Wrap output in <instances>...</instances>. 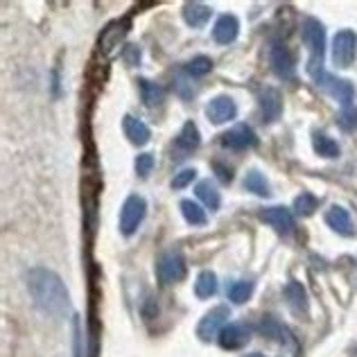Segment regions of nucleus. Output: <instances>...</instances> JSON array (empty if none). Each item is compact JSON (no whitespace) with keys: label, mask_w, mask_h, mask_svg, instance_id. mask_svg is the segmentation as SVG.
<instances>
[{"label":"nucleus","mask_w":357,"mask_h":357,"mask_svg":"<svg viewBox=\"0 0 357 357\" xmlns=\"http://www.w3.org/2000/svg\"><path fill=\"white\" fill-rule=\"evenodd\" d=\"M258 102H260L262 122H274L280 118V111H283V98H280L278 89L262 86L258 91Z\"/></svg>","instance_id":"obj_11"},{"label":"nucleus","mask_w":357,"mask_h":357,"mask_svg":"<svg viewBox=\"0 0 357 357\" xmlns=\"http://www.w3.org/2000/svg\"><path fill=\"white\" fill-rule=\"evenodd\" d=\"M244 357H265V355H260V353H249V355H244Z\"/></svg>","instance_id":"obj_36"},{"label":"nucleus","mask_w":357,"mask_h":357,"mask_svg":"<svg viewBox=\"0 0 357 357\" xmlns=\"http://www.w3.org/2000/svg\"><path fill=\"white\" fill-rule=\"evenodd\" d=\"M326 224L335 233H340V236H344V238L355 236L351 215H349V211H346V208H342V206H333V208L326 213Z\"/></svg>","instance_id":"obj_17"},{"label":"nucleus","mask_w":357,"mask_h":357,"mask_svg":"<svg viewBox=\"0 0 357 357\" xmlns=\"http://www.w3.org/2000/svg\"><path fill=\"white\" fill-rule=\"evenodd\" d=\"M129 30H131L129 16L111 21L100 34V52L105 54V57H114V54L118 52V48H120V43L125 41V36L129 34Z\"/></svg>","instance_id":"obj_5"},{"label":"nucleus","mask_w":357,"mask_h":357,"mask_svg":"<svg viewBox=\"0 0 357 357\" xmlns=\"http://www.w3.org/2000/svg\"><path fill=\"white\" fill-rule=\"evenodd\" d=\"M312 145H314V152L324 158H337L340 156V145L335 143L331 136L326 134H314L312 136Z\"/></svg>","instance_id":"obj_25"},{"label":"nucleus","mask_w":357,"mask_h":357,"mask_svg":"<svg viewBox=\"0 0 357 357\" xmlns=\"http://www.w3.org/2000/svg\"><path fill=\"white\" fill-rule=\"evenodd\" d=\"M211 7L204 3H185L183 5V21L190 27H204L206 23L211 21Z\"/></svg>","instance_id":"obj_21"},{"label":"nucleus","mask_w":357,"mask_h":357,"mask_svg":"<svg viewBox=\"0 0 357 357\" xmlns=\"http://www.w3.org/2000/svg\"><path fill=\"white\" fill-rule=\"evenodd\" d=\"M312 79L317 82V86H321L326 89L331 96L340 102V105L346 109V107H351V102L355 98V89H353V84L349 79H340V77H333V75H328L326 70H319L312 75Z\"/></svg>","instance_id":"obj_6"},{"label":"nucleus","mask_w":357,"mask_h":357,"mask_svg":"<svg viewBox=\"0 0 357 357\" xmlns=\"http://www.w3.org/2000/svg\"><path fill=\"white\" fill-rule=\"evenodd\" d=\"M185 258L181 251H165L156 262V276L161 280V285H172L185 278Z\"/></svg>","instance_id":"obj_4"},{"label":"nucleus","mask_w":357,"mask_h":357,"mask_svg":"<svg viewBox=\"0 0 357 357\" xmlns=\"http://www.w3.org/2000/svg\"><path fill=\"white\" fill-rule=\"evenodd\" d=\"M229 307L227 305H218V307H213L211 312H206L204 319L199 321V326H197V337H199L202 342H211L215 335L222 333L220 328L229 321Z\"/></svg>","instance_id":"obj_8"},{"label":"nucleus","mask_w":357,"mask_h":357,"mask_svg":"<svg viewBox=\"0 0 357 357\" xmlns=\"http://www.w3.org/2000/svg\"><path fill=\"white\" fill-rule=\"evenodd\" d=\"M138 89H140V96H143L145 107L156 109V107L163 105V100H165L163 86H158V84L149 82V79H138Z\"/></svg>","instance_id":"obj_22"},{"label":"nucleus","mask_w":357,"mask_h":357,"mask_svg":"<svg viewBox=\"0 0 357 357\" xmlns=\"http://www.w3.org/2000/svg\"><path fill=\"white\" fill-rule=\"evenodd\" d=\"M244 190H249L258 197H267L269 195V183L265 174H260L258 170H251L247 176H244Z\"/></svg>","instance_id":"obj_27"},{"label":"nucleus","mask_w":357,"mask_h":357,"mask_svg":"<svg viewBox=\"0 0 357 357\" xmlns=\"http://www.w3.org/2000/svg\"><path fill=\"white\" fill-rule=\"evenodd\" d=\"M253 294V283L251 280H236V283H231L227 287V296L229 301H233V303H244L249 296Z\"/></svg>","instance_id":"obj_28"},{"label":"nucleus","mask_w":357,"mask_h":357,"mask_svg":"<svg viewBox=\"0 0 357 357\" xmlns=\"http://www.w3.org/2000/svg\"><path fill=\"white\" fill-rule=\"evenodd\" d=\"M213 167H215V172H218L220 181H224V183H231V181H233V172H231V167H224L222 163H213Z\"/></svg>","instance_id":"obj_35"},{"label":"nucleus","mask_w":357,"mask_h":357,"mask_svg":"<svg viewBox=\"0 0 357 357\" xmlns=\"http://www.w3.org/2000/svg\"><path fill=\"white\" fill-rule=\"evenodd\" d=\"M269 63H271V70H274L280 79H292L294 77L296 63H294V54L287 50V45H283V43L271 45Z\"/></svg>","instance_id":"obj_9"},{"label":"nucleus","mask_w":357,"mask_h":357,"mask_svg":"<svg viewBox=\"0 0 357 357\" xmlns=\"http://www.w3.org/2000/svg\"><path fill=\"white\" fill-rule=\"evenodd\" d=\"M27 289L34 298V303L45 314L54 319H61L70 307L68 289L61 283V278L54 274L52 269L34 267L27 271Z\"/></svg>","instance_id":"obj_1"},{"label":"nucleus","mask_w":357,"mask_h":357,"mask_svg":"<svg viewBox=\"0 0 357 357\" xmlns=\"http://www.w3.org/2000/svg\"><path fill=\"white\" fill-rule=\"evenodd\" d=\"M238 116V107L229 96H220L213 98L208 105H206V118H208L213 125H224Z\"/></svg>","instance_id":"obj_12"},{"label":"nucleus","mask_w":357,"mask_h":357,"mask_svg":"<svg viewBox=\"0 0 357 357\" xmlns=\"http://www.w3.org/2000/svg\"><path fill=\"white\" fill-rule=\"evenodd\" d=\"M134 167H136V174L140 178H147L149 174H152V170H154V156L152 154H140V156H136Z\"/></svg>","instance_id":"obj_32"},{"label":"nucleus","mask_w":357,"mask_h":357,"mask_svg":"<svg viewBox=\"0 0 357 357\" xmlns=\"http://www.w3.org/2000/svg\"><path fill=\"white\" fill-rule=\"evenodd\" d=\"M249 340H251V328L244 324H229V326H224L220 333V346L227 351L242 349Z\"/></svg>","instance_id":"obj_15"},{"label":"nucleus","mask_w":357,"mask_h":357,"mask_svg":"<svg viewBox=\"0 0 357 357\" xmlns=\"http://www.w3.org/2000/svg\"><path fill=\"white\" fill-rule=\"evenodd\" d=\"M122 59H125L127 66H138L140 63V50L136 45H127L125 52H122Z\"/></svg>","instance_id":"obj_34"},{"label":"nucleus","mask_w":357,"mask_h":357,"mask_svg":"<svg viewBox=\"0 0 357 357\" xmlns=\"http://www.w3.org/2000/svg\"><path fill=\"white\" fill-rule=\"evenodd\" d=\"M185 70L188 75H192V77H204V75H208L213 70V61L208 57H195L185 66Z\"/></svg>","instance_id":"obj_30"},{"label":"nucleus","mask_w":357,"mask_h":357,"mask_svg":"<svg viewBox=\"0 0 357 357\" xmlns=\"http://www.w3.org/2000/svg\"><path fill=\"white\" fill-rule=\"evenodd\" d=\"M122 129H125V136L131 140L134 145H147L149 143V127L143 120H138L134 116H125L122 118Z\"/></svg>","instance_id":"obj_18"},{"label":"nucleus","mask_w":357,"mask_h":357,"mask_svg":"<svg viewBox=\"0 0 357 357\" xmlns=\"http://www.w3.org/2000/svg\"><path fill=\"white\" fill-rule=\"evenodd\" d=\"M337 125H340L344 131H357V109L355 107L342 109L340 116H337Z\"/></svg>","instance_id":"obj_31"},{"label":"nucleus","mask_w":357,"mask_h":357,"mask_svg":"<svg viewBox=\"0 0 357 357\" xmlns=\"http://www.w3.org/2000/svg\"><path fill=\"white\" fill-rule=\"evenodd\" d=\"M215 292H218V276L213 271H202L197 276V283H195V294L199 298H211Z\"/></svg>","instance_id":"obj_24"},{"label":"nucleus","mask_w":357,"mask_h":357,"mask_svg":"<svg viewBox=\"0 0 357 357\" xmlns=\"http://www.w3.org/2000/svg\"><path fill=\"white\" fill-rule=\"evenodd\" d=\"M317 206H319V199H317L314 195H310V192H301L294 199V211L298 215H303V218L312 215L317 211Z\"/></svg>","instance_id":"obj_29"},{"label":"nucleus","mask_w":357,"mask_h":357,"mask_svg":"<svg viewBox=\"0 0 357 357\" xmlns=\"http://www.w3.org/2000/svg\"><path fill=\"white\" fill-rule=\"evenodd\" d=\"M301 39H303L305 48L310 50L307 59V73L312 77L314 73L324 70V50H326V30L317 18H305L301 25Z\"/></svg>","instance_id":"obj_2"},{"label":"nucleus","mask_w":357,"mask_h":357,"mask_svg":"<svg viewBox=\"0 0 357 357\" xmlns=\"http://www.w3.org/2000/svg\"><path fill=\"white\" fill-rule=\"evenodd\" d=\"M145 213H147V202L143 199V197L140 195L127 197L125 204H122V211H120V233L122 236L125 238L134 236L145 220Z\"/></svg>","instance_id":"obj_3"},{"label":"nucleus","mask_w":357,"mask_h":357,"mask_svg":"<svg viewBox=\"0 0 357 357\" xmlns=\"http://www.w3.org/2000/svg\"><path fill=\"white\" fill-rule=\"evenodd\" d=\"M258 331L262 333V337H267V340L278 342V344H283V346H289V349H294V351H296V340H294V335L287 331V326H283L280 321H276L274 317H262V319H260Z\"/></svg>","instance_id":"obj_13"},{"label":"nucleus","mask_w":357,"mask_h":357,"mask_svg":"<svg viewBox=\"0 0 357 357\" xmlns=\"http://www.w3.org/2000/svg\"><path fill=\"white\" fill-rule=\"evenodd\" d=\"M197 197L204 202L206 208H211V211H218L220 208V204H222V197L218 192V188H215V183H211L208 178L206 181H199L197 183Z\"/></svg>","instance_id":"obj_23"},{"label":"nucleus","mask_w":357,"mask_h":357,"mask_svg":"<svg viewBox=\"0 0 357 357\" xmlns=\"http://www.w3.org/2000/svg\"><path fill=\"white\" fill-rule=\"evenodd\" d=\"M181 213H183V220L188 224H192V227H204V224H206V211L192 199H183L181 202Z\"/></svg>","instance_id":"obj_26"},{"label":"nucleus","mask_w":357,"mask_h":357,"mask_svg":"<svg viewBox=\"0 0 357 357\" xmlns=\"http://www.w3.org/2000/svg\"><path fill=\"white\" fill-rule=\"evenodd\" d=\"M258 218L269 224V227H274L276 231L280 233H289L294 229V215L289 208L285 206H271V208H262Z\"/></svg>","instance_id":"obj_14"},{"label":"nucleus","mask_w":357,"mask_h":357,"mask_svg":"<svg viewBox=\"0 0 357 357\" xmlns=\"http://www.w3.org/2000/svg\"><path fill=\"white\" fill-rule=\"evenodd\" d=\"M199 145H202L199 129H197V125L192 120H188L176 136V149H181V154H190L192 149H197Z\"/></svg>","instance_id":"obj_19"},{"label":"nucleus","mask_w":357,"mask_h":357,"mask_svg":"<svg viewBox=\"0 0 357 357\" xmlns=\"http://www.w3.org/2000/svg\"><path fill=\"white\" fill-rule=\"evenodd\" d=\"M222 145L229 149H236V152H242V149H251L258 145V136L249 125H238L229 129L227 134H222Z\"/></svg>","instance_id":"obj_10"},{"label":"nucleus","mask_w":357,"mask_h":357,"mask_svg":"<svg viewBox=\"0 0 357 357\" xmlns=\"http://www.w3.org/2000/svg\"><path fill=\"white\" fill-rule=\"evenodd\" d=\"M283 294L287 298V305L292 307L296 314H307V294L303 285L296 283V280H289L283 289Z\"/></svg>","instance_id":"obj_20"},{"label":"nucleus","mask_w":357,"mask_h":357,"mask_svg":"<svg viewBox=\"0 0 357 357\" xmlns=\"http://www.w3.org/2000/svg\"><path fill=\"white\" fill-rule=\"evenodd\" d=\"M357 54V34L353 30H342L333 39V61L337 68H351Z\"/></svg>","instance_id":"obj_7"},{"label":"nucleus","mask_w":357,"mask_h":357,"mask_svg":"<svg viewBox=\"0 0 357 357\" xmlns=\"http://www.w3.org/2000/svg\"><path fill=\"white\" fill-rule=\"evenodd\" d=\"M240 32V21L233 14H224L218 18V23L213 27V39L218 41L220 45H229L238 39Z\"/></svg>","instance_id":"obj_16"},{"label":"nucleus","mask_w":357,"mask_h":357,"mask_svg":"<svg viewBox=\"0 0 357 357\" xmlns=\"http://www.w3.org/2000/svg\"><path fill=\"white\" fill-rule=\"evenodd\" d=\"M195 178H197V170H195V167H192V170L188 167V170H181L172 178V188H174V190H181V188L190 185Z\"/></svg>","instance_id":"obj_33"}]
</instances>
